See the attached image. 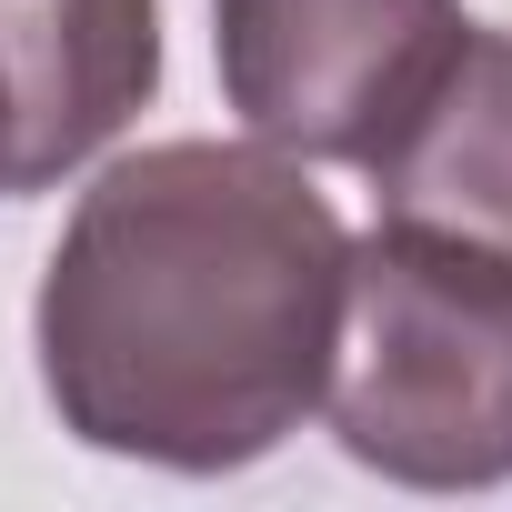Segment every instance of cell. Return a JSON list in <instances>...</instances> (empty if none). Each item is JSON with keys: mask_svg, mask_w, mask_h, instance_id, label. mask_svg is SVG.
<instances>
[{"mask_svg": "<svg viewBox=\"0 0 512 512\" xmlns=\"http://www.w3.org/2000/svg\"><path fill=\"white\" fill-rule=\"evenodd\" d=\"M322 412L412 492L512 482V262L422 221L352 241Z\"/></svg>", "mask_w": 512, "mask_h": 512, "instance_id": "cell-2", "label": "cell"}, {"mask_svg": "<svg viewBox=\"0 0 512 512\" xmlns=\"http://www.w3.org/2000/svg\"><path fill=\"white\" fill-rule=\"evenodd\" d=\"M462 31V0H211L231 111L292 161H372Z\"/></svg>", "mask_w": 512, "mask_h": 512, "instance_id": "cell-3", "label": "cell"}, {"mask_svg": "<svg viewBox=\"0 0 512 512\" xmlns=\"http://www.w3.org/2000/svg\"><path fill=\"white\" fill-rule=\"evenodd\" d=\"M362 171L382 191V221H422L512 262V31L472 21Z\"/></svg>", "mask_w": 512, "mask_h": 512, "instance_id": "cell-4", "label": "cell"}, {"mask_svg": "<svg viewBox=\"0 0 512 512\" xmlns=\"http://www.w3.org/2000/svg\"><path fill=\"white\" fill-rule=\"evenodd\" d=\"M342 272L352 231L272 141H151L111 161L41 272L61 432L161 472L262 462L332 382Z\"/></svg>", "mask_w": 512, "mask_h": 512, "instance_id": "cell-1", "label": "cell"}, {"mask_svg": "<svg viewBox=\"0 0 512 512\" xmlns=\"http://www.w3.org/2000/svg\"><path fill=\"white\" fill-rule=\"evenodd\" d=\"M21 191H51V181H41V151H31L21 81H11V61H0V201H21Z\"/></svg>", "mask_w": 512, "mask_h": 512, "instance_id": "cell-5", "label": "cell"}]
</instances>
